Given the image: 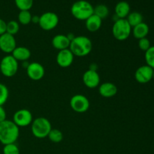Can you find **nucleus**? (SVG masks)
<instances>
[{
    "label": "nucleus",
    "mask_w": 154,
    "mask_h": 154,
    "mask_svg": "<svg viewBox=\"0 0 154 154\" xmlns=\"http://www.w3.org/2000/svg\"><path fill=\"white\" fill-rule=\"evenodd\" d=\"M20 135V128L12 120H5L0 123V142L3 144H13Z\"/></svg>",
    "instance_id": "nucleus-1"
},
{
    "label": "nucleus",
    "mask_w": 154,
    "mask_h": 154,
    "mask_svg": "<svg viewBox=\"0 0 154 154\" xmlns=\"http://www.w3.org/2000/svg\"><path fill=\"white\" fill-rule=\"evenodd\" d=\"M93 49V43L88 37L84 35L75 36L71 41L69 50L75 57H84L89 55Z\"/></svg>",
    "instance_id": "nucleus-2"
},
{
    "label": "nucleus",
    "mask_w": 154,
    "mask_h": 154,
    "mask_svg": "<svg viewBox=\"0 0 154 154\" xmlns=\"http://www.w3.org/2000/svg\"><path fill=\"white\" fill-rule=\"evenodd\" d=\"M94 7L86 0H78L74 2L71 7V13L78 20H86L93 14Z\"/></svg>",
    "instance_id": "nucleus-3"
},
{
    "label": "nucleus",
    "mask_w": 154,
    "mask_h": 154,
    "mask_svg": "<svg viewBox=\"0 0 154 154\" xmlns=\"http://www.w3.org/2000/svg\"><path fill=\"white\" fill-rule=\"evenodd\" d=\"M51 129L52 126L51 122L45 117H37L31 123L32 133L35 138L40 139L47 138Z\"/></svg>",
    "instance_id": "nucleus-4"
},
{
    "label": "nucleus",
    "mask_w": 154,
    "mask_h": 154,
    "mask_svg": "<svg viewBox=\"0 0 154 154\" xmlns=\"http://www.w3.org/2000/svg\"><path fill=\"white\" fill-rule=\"evenodd\" d=\"M132 27L126 19H118L112 26L113 36L118 41H125L130 36Z\"/></svg>",
    "instance_id": "nucleus-5"
},
{
    "label": "nucleus",
    "mask_w": 154,
    "mask_h": 154,
    "mask_svg": "<svg viewBox=\"0 0 154 154\" xmlns=\"http://www.w3.org/2000/svg\"><path fill=\"white\" fill-rule=\"evenodd\" d=\"M19 68L18 61H17L11 54H8L2 59L0 62V72L7 78H11L17 74Z\"/></svg>",
    "instance_id": "nucleus-6"
},
{
    "label": "nucleus",
    "mask_w": 154,
    "mask_h": 154,
    "mask_svg": "<svg viewBox=\"0 0 154 154\" xmlns=\"http://www.w3.org/2000/svg\"><path fill=\"white\" fill-rule=\"evenodd\" d=\"M58 15L52 11H47L40 16L38 25L45 31H51L59 24Z\"/></svg>",
    "instance_id": "nucleus-7"
},
{
    "label": "nucleus",
    "mask_w": 154,
    "mask_h": 154,
    "mask_svg": "<svg viewBox=\"0 0 154 154\" xmlns=\"http://www.w3.org/2000/svg\"><path fill=\"white\" fill-rule=\"evenodd\" d=\"M90 101L87 96L82 94H76L70 99V106L74 111L79 114L87 112L90 108Z\"/></svg>",
    "instance_id": "nucleus-8"
},
{
    "label": "nucleus",
    "mask_w": 154,
    "mask_h": 154,
    "mask_svg": "<svg viewBox=\"0 0 154 154\" xmlns=\"http://www.w3.org/2000/svg\"><path fill=\"white\" fill-rule=\"evenodd\" d=\"M12 121L19 128L26 127L32 123V114L28 109H25V108L20 109L14 114Z\"/></svg>",
    "instance_id": "nucleus-9"
},
{
    "label": "nucleus",
    "mask_w": 154,
    "mask_h": 154,
    "mask_svg": "<svg viewBox=\"0 0 154 154\" xmlns=\"http://www.w3.org/2000/svg\"><path fill=\"white\" fill-rule=\"evenodd\" d=\"M17 48V42L14 35L5 32L0 35V50L5 54H11Z\"/></svg>",
    "instance_id": "nucleus-10"
},
{
    "label": "nucleus",
    "mask_w": 154,
    "mask_h": 154,
    "mask_svg": "<svg viewBox=\"0 0 154 154\" xmlns=\"http://www.w3.org/2000/svg\"><path fill=\"white\" fill-rule=\"evenodd\" d=\"M26 69L29 78L35 81L42 80L45 75V69L44 66L41 63L36 62L29 63Z\"/></svg>",
    "instance_id": "nucleus-11"
},
{
    "label": "nucleus",
    "mask_w": 154,
    "mask_h": 154,
    "mask_svg": "<svg viewBox=\"0 0 154 154\" xmlns=\"http://www.w3.org/2000/svg\"><path fill=\"white\" fill-rule=\"evenodd\" d=\"M75 56L72 51L69 49H65L60 51L57 55V63L61 68H69L72 65L74 62Z\"/></svg>",
    "instance_id": "nucleus-12"
},
{
    "label": "nucleus",
    "mask_w": 154,
    "mask_h": 154,
    "mask_svg": "<svg viewBox=\"0 0 154 154\" xmlns=\"http://www.w3.org/2000/svg\"><path fill=\"white\" fill-rule=\"evenodd\" d=\"M153 69L147 65L140 66L135 72V78L140 84H147L153 79Z\"/></svg>",
    "instance_id": "nucleus-13"
},
{
    "label": "nucleus",
    "mask_w": 154,
    "mask_h": 154,
    "mask_svg": "<svg viewBox=\"0 0 154 154\" xmlns=\"http://www.w3.org/2000/svg\"><path fill=\"white\" fill-rule=\"evenodd\" d=\"M83 82L84 85L90 89L96 88L100 85V76L97 71L88 69L83 75Z\"/></svg>",
    "instance_id": "nucleus-14"
},
{
    "label": "nucleus",
    "mask_w": 154,
    "mask_h": 154,
    "mask_svg": "<svg viewBox=\"0 0 154 154\" xmlns=\"http://www.w3.org/2000/svg\"><path fill=\"white\" fill-rule=\"evenodd\" d=\"M99 93L102 97L111 98L117 93V87L114 83L105 82L99 86Z\"/></svg>",
    "instance_id": "nucleus-15"
},
{
    "label": "nucleus",
    "mask_w": 154,
    "mask_h": 154,
    "mask_svg": "<svg viewBox=\"0 0 154 154\" xmlns=\"http://www.w3.org/2000/svg\"><path fill=\"white\" fill-rule=\"evenodd\" d=\"M71 41L67 35L63 34L56 35L52 38V45L55 49L59 51L62 50L69 49Z\"/></svg>",
    "instance_id": "nucleus-16"
},
{
    "label": "nucleus",
    "mask_w": 154,
    "mask_h": 154,
    "mask_svg": "<svg viewBox=\"0 0 154 154\" xmlns=\"http://www.w3.org/2000/svg\"><path fill=\"white\" fill-rule=\"evenodd\" d=\"M11 55L17 61L25 62L31 57V51L26 47H17L11 53Z\"/></svg>",
    "instance_id": "nucleus-17"
},
{
    "label": "nucleus",
    "mask_w": 154,
    "mask_h": 154,
    "mask_svg": "<svg viewBox=\"0 0 154 154\" xmlns=\"http://www.w3.org/2000/svg\"><path fill=\"white\" fill-rule=\"evenodd\" d=\"M131 11L130 5L126 1H120L117 3L114 8L115 15L119 19H126Z\"/></svg>",
    "instance_id": "nucleus-18"
},
{
    "label": "nucleus",
    "mask_w": 154,
    "mask_h": 154,
    "mask_svg": "<svg viewBox=\"0 0 154 154\" xmlns=\"http://www.w3.org/2000/svg\"><path fill=\"white\" fill-rule=\"evenodd\" d=\"M102 24V20L94 14L85 20L86 28L90 32H95L100 29Z\"/></svg>",
    "instance_id": "nucleus-19"
},
{
    "label": "nucleus",
    "mask_w": 154,
    "mask_h": 154,
    "mask_svg": "<svg viewBox=\"0 0 154 154\" xmlns=\"http://www.w3.org/2000/svg\"><path fill=\"white\" fill-rule=\"evenodd\" d=\"M149 30H150V29H149L148 25L145 23L142 22L132 28V32L134 37L139 40L143 38L147 37L149 33Z\"/></svg>",
    "instance_id": "nucleus-20"
},
{
    "label": "nucleus",
    "mask_w": 154,
    "mask_h": 154,
    "mask_svg": "<svg viewBox=\"0 0 154 154\" xmlns=\"http://www.w3.org/2000/svg\"><path fill=\"white\" fill-rule=\"evenodd\" d=\"M126 19L132 28H133L134 26H135L138 25V24L143 22L142 14L138 11L130 12Z\"/></svg>",
    "instance_id": "nucleus-21"
},
{
    "label": "nucleus",
    "mask_w": 154,
    "mask_h": 154,
    "mask_svg": "<svg viewBox=\"0 0 154 154\" xmlns=\"http://www.w3.org/2000/svg\"><path fill=\"white\" fill-rule=\"evenodd\" d=\"M95 15L99 17L102 20L105 19L109 15V9L105 5L99 4L97 5L96 7H94V12Z\"/></svg>",
    "instance_id": "nucleus-22"
},
{
    "label": "nucleus",
    "mask_w": 154,
    "mask_h": 154,
    "mask_svg": "<svg viewBox=\"0 0 154 154\" xmlns=\"http://www.w3.org/2000/svg\"><path fill=\"white\" fill-rule=\"evenodd\" d=\"M32 14L29 11H20L18 14V23L23 26L29 25L32 23Z\"/></svg>",
    "instance_id": "nucleus-23"
},
{
    "label": "nucleus",
    "mask_w": 154,
    "mask_h": 154,
    "mask_svg": "<svg viewBox=\"0 0 154 154\" xmlns=\"http://www.w3.org/2000/svg\"><path fill=\"white\" fill-rule=\"evenodd\" d=\"M48 138L54 143H60L63 139V134L60 129H52L48 135Z\"/></svg>",
    "instance_id": "nucleus-24"
},
{
    "label": "nucleus",
    "mask_w": 154,
    "mask_h": 154,
    "mask_svg": "<svg viewBox=\"0 0 154 154\" xmlns=\"http://www.w3.org/2000/svg\"><path fill=\"white\" fill-rule=\"evenodd\" d=\"M14 2L20 11H29L33 5V0H14Z\"/></svg>",
    "instance_id": "nucleus-25"
},
{
    "label": "nucleus",
    "mask_w": 154,
    "mask_h": 154,
    "mask_svg": "<svg viewBox=\"0 0 154 154\" xmlns=\"http://www.w3.org/2000/svg\"><path fill=\"white\" fill-rule=\"evenodd\" d=\"M20 30V23L16 20H11L6 25V32L15 35Z\"/></svg>",
    "instance_id": "nucleus-26"
},
{
    "label": "nucleus",
    "mask_w": 154,
    "mask_h": 154,
    "mask_svg": "<svg viewBox=\"0 0 154 154\" xmlns=\"http://www.w3.org/2000/svg\"><path fill=\"white\" fill-rule=\"evenodd\" d=\"M9 96L8 87L4 84L0 83V106H3L7 102Z\"/></svg>",
    "instance_id": "nucleus-27"
},
{
    "label": "nucleus",
    "mask_w": 154,
    "mask_h": 154,
    "mask_svg": "<svg viewBox=\"0 0 154 154\" xmlns=\"http://www.w3.org/2000/svg\"><path fill=\"white\" fill-rule=\"evenodd\" d=\"M144 57L147 66L154 69V46H151L146 51Z\"/></svg>",
    "instance_id": "nucleus-28"
},
{
    "label": "nucleus",
    "mask_w": 154,
    "mask_h": 154,
    "mask_svg": "<svg viewBox=\"0 0 154 154\" xmlns=\"http://www.w3.org/2000/svg\"><path fill=\"white\" fill-rule=\"evenodd\" d=\"M3 154H20V149L15 143L5 144L3 147Z\"/></svg>",
    "instance_id": "nucleus-29"
},
{
    "label": "nucleus",
    "mask_w": 154,
    "mask_h": 154,
    "mask_svg": "<svg viewBox=\"0 0 154 154\" xmlns=\"http://www.w3.org/2000/svg\"><path fill=\"white\" fill-rule=\"evenodd\" d=\"M138 47H139V48L141 51H145L146 52L151 47L150 40L147 37L139 39L138 40Z\"/></svg>",
    "instance_id": "nucleus-30"
},
{
    "label": "nucleus",
    "mask_w": 154,
    "mask_h": 154,
    "mask_svg": "<svg viewBox=\"0 0 154 154\" xmlns=\"http://www.w3.org/2000/svg\"><path fill=\"white\" fill-rule=\"evenodd\" d=\"M6 25H7V23L4 20L0 18V35L6 32Z\"/></svg>",
    "instance_id": "nucleus-31"
},
{
    "label": "nucleus",
    "mask_w": 154,
    "mask_h": 154,
    "mask_svg": "<svg viewBox=\"0 0 154 154\" xmlns=\"http://www.w3.org/2000/svg\"><path fill=\"white\" fill-rule=\"evenodd\" d=\"M7 117V114H6V111L3 106H0V123L5 121Z\"/></svg>",
    "instance_id": "nucleus-32"
},
{
    "label": "nucleus",
    "mask_w": 154,
    "mask_h": 154,
    "mask_svg": "<svg viewBox=\"0 0 154 154\" xmlns=\"http://www.w3.org/2000/svg\"><path fill=\"white\" fill-rule=\"evenodd\" d=\"M39 19H40V16H38V15L32 16V23H35V24H38Z\"/></svg>",
    "instance_id": "nucleus-33"
},
{
    "label": "nucleus",
    "mask_w": 154,
    "mask_h": 154,
    "mask_svg": "<svg viewBox=\"0 0 154 154\" xmlns=\"http://www.w3.org/2000/svg\"><path fill=\"white\" fill-rule=\"evenodd\" d=\"M97 65L95 64V63H93V64L90 65V68H89V69H90V70H93V71H97Z\"/></svg>",
    "instance_id": "nucleus-34"
},
{
    "label": "nucleus",
    "mask_w": 154,
    "mask_h": 154,
    "mask_svg": "<svg viewBox=\"0 0 154 154\" xmlns=\"http://www.w3.org/2000/svg\"><path fill=\"white\" fill-rule=\"evenodd\" d=\"M153 79L154 80V69H153Z\"/></svg>",
    "instance_id": "nucleus-35"
}]
</instances>
